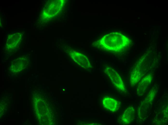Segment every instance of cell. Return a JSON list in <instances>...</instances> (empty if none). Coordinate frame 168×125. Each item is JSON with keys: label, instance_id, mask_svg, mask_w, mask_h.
<instances>
[{"label": "cell", "instance_id": "cell-2", "mask_svg": "<svg viewBox=\"0 0 168 125\" xmlns=\"http://www.w3.org/2000/svg\"><path fill=\"white\" fill-rule=\"evenodd\" d=\"M146 65L139 60L133 66L131 71L130 82L132 87L136 85L140 81L146 70Z\"/></svg>", "mask_w": 168, "mask_h": 125}, {"label": "cell", "instance_id": "cell-6", "mask_svg": "<svg viewBox=\"0 0 168 125\" xmlns=\"http://www.w3.org/2000/svg\"><path fill=\"white\" fill-rule=\"evenodd\" d=\"M135 109L133 107H128L124 112L121 118V121L124 124L132 123L135 117Z\"/></svg>", "mask_w": 168, "mask_h": 125}, {"label": "cell", "instance_id": "cell-7", "mask_svg": "<svg viewBox=\"0 0 168 125\" xmlns=\"http://www.w3.org/2000/svg\"><path fill=\"white\" fill-rule=\"evenodd\" d=\"M75 57L78 63L83 67H90L91 65L88 59L84 55L77 52L75 53Z\"/></svg>", "mask_w": 168, "mask_h": 125}, {"label": "cell", "instance_id": "cell-4", "mask_svg": "<svg viewBox=\"0 0 168 125\" xmlns=\"http://www.w3.org/2000/svg\"><path fill=\"white\" fill-rule=\"evenodd\" d=\"M103 107L112 112L117 111L120 107L119 102L114 98L109 97H104L103 100Z\"/></svg>", "mask_w": 168, "mask_h": 125}, {"label": "cell", "instance_id": "cell-5", "mask_svg": "<svg viewBox=\"0 0 168 125\" xmlns=\"http://www.w3.org/2000/svg\"><path fill=\"white\" fill-rule=\"evenodd\" d=\"M152 78L151 74H149L142 78L139 82L137 88L138 94H142L146 91L148 86L151 83Z\"/></svg>", "mask_w": 168, "mask_h": 125}, {"label": "cell", "instance_id": "cell-8", "mask_svg": "<svg viewBox=\"0 0 168 125\" xmlns=\"http://www.w3.org/2000/svg\"><path fill=\"white\" fill-rule=\"evenodd\" d=\"M156 92L155 89H151L145 99V101L147 103H149L152 102L155 97Z\"/></svg>", "mask_w": 168, "mask_h": 125}, {"label": "cell", "instance_id": "cell-3", "mask_svg": "<svg viewBox=\"0 0 168 125\" xmlns=\"http://www.w3.org/2000/svg\"><path fill=\"white\" fill-rule=\"evenodd\" d=\"M104 72L117 89L122 91H125V87L121 77L115 70L110 67H107L105 68Z\"/></svg>", "mask_w": 168, "mask_h": 125}, {"label": "cell", "instance_id": "cell-1", "mask_svg": "<svg viewBox=\"0 0 168 125\" xmlns=\"http://www.w3.org/2000/svg\"><path fill=\"white\" fill-rule=\"evenodd\" d=\"M129 38L119 32H112L105 35L96 43L97 47L103 50L119 53L127 49L130 45Z\"/></svg>", "mask_w": 168, "mask_h": 125}]
</instances>
